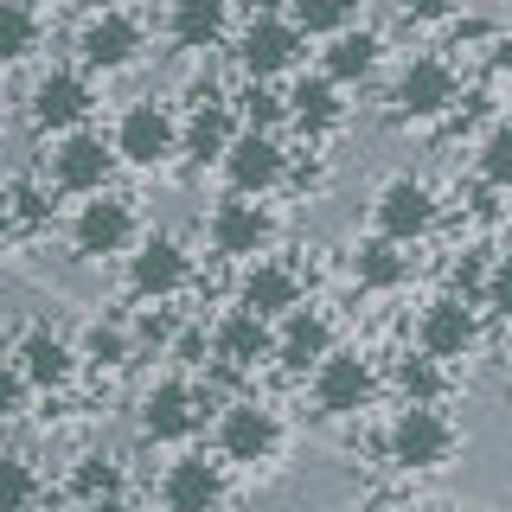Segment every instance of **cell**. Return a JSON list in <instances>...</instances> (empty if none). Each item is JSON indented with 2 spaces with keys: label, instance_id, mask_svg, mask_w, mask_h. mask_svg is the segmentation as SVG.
<instances>
[{
  "label": "cell",
  "instance_id": "cell-1",
  "mask_svg": "<svg viewBox=\"0 0 512 512\" xmlns=\"http://www.w3.org/2000/svg\"><path fill=\"white\" fill-rule=\"evenodd\" d=\"M455 448H461L455 416H448L442 404H416V397H404L397 416H391V429H384V455H391V468H404V474L448 468Z\"/></svg>",
  "mask_w": 512,
  "mask_h": 512
},
{
  "label": "cell",
  "instance_id": "cell-2",
  "mask_svg": "<svg viewBox=\"0 0 512 512\" xmlns=\"http://www.w3.org/2000/svg\"><path fill=\"white\" fill-rule=\"evenodd\" d=\"M122 154L116 141H103L96 128H64V135H45V186L71 192V199H90L116 180Z\"/></svg>",
  "mask_w": 512,
  "mask_h": 512
},
{
  "label": "cell",
  "instance_id": "cell-3",
  "mask_svg": "<svg viewBox=\"0 0 512 512\" xmlns=\"http://www.w3.org/2000/svg\"><path fill=\"white\" fill-rule=\"evenodd\" d=\"M212 448L224 455V468H263L282 448V416L263 397H231L212 423Z\"/></svg>",
  "mask_w": 512,
  "mask_h": 512
},
{
  "label": "cell",
  "instance_id": "cell-4",
  "mask_svg": "<svg viewBox=\"0 0 512 512\" xmlns=\"http://www.w3.org/2000/svg\"><path fill=\"white\" fill-rule=\"evenodd\" d=\"M205 244L224 263H250V256H263L276 244V218H269V205L256 192H224L212 205V218H205Z\"/></svg>",
  "mask_w": 512,
  "mask_h": 512
},
{
  "label": "cell",
  "instance_id": "cell-5",
  "mask_svg": "<svg viewBox=\"0 0 512 512\" xmlns=\"http://www.w3.org/2000/svg\"><path fill=\"white\" fill-rule=\"evenodd\" d=\"M109 141H116L122 167L154 173V167H167V160L180 154V116H173L167 103H154V96H141V103H128L116 116V135Z\"/></svg>",
  "mask_w": 512,
  "mask_h": 512
},
{
  "label": "cell",
  "instance_id": "cell-6",
  "mask_svg": "<svg viewBox=\"0 0 512 512\" xmlns=\"http://www.w3.org/2000/svg\"><path fill=\"white\" fill-rule=\"evenodd\" d=\"M96 109V84L84 64H52V71L32 84L26 96V122L39 128V135H64V128H84Z\"/></svg>",
  "mask_w": 512,
  "mask_h": 512
},
{
  "label": "cell",
  "instance_id": "cell-7",
  "mask_svg": "<svg viewBox=\"0 0 512 512\" xmlns=\"http://www.w3.org/2000/svg\"><path fill=\"white\" fill-rule=\"evenodd\" d=\"M455 96H461V77H455V64L436 58V52H423V58H410L404 71H397V84H391V116L397 122H436L455 109Z\"/></svg>",
  "mask_w": 512,
  "mask_h": 512
},
{
  "label": "cell",
  "instance_id": "cell-8",
  "mask_svg": "<svg viewBox=\"0 0 512 512\" xmlns=\"http://www.w3.org/2000/svg\"><path fill=\"white\" fill-rule=\"evenodd\" d=\"M192 288V250L173 231H148L128 250V295L135 301H173Z\"/></svg>",
  "mask_w": 512,
  "mask_h": 512
},
{
  "label": "cell",
  "instance_id": "cell-9",
  "mask_svg": "<svg viewBox=\"0 0 512 512\" xmlns=\"http://www.w3.org/2000/svg\"><path fill=\"white\" fill-rule=\"evenodd\" d=\"M141 244V218H135V199H122V192H90L84 205H77L71 218V250L77 256H122Z\"/></svg>",
  "mask_w": 512,
  "mask_h": 512
},
{
  "label": "cell",
  "instance_id": "cell-10",
  "mask_svg": "<svg viewBox=\"0 0 512 512\" xmlns=\"http://www.w3.org/2000/svg\"><path fill=\"white\" fill-rule=\"evenodd\" d=\"M301 52H308V32L276 7H263L244 32H237V71L244 77H288L301 64Z\"/></svg>",
  "mask_w": 512,
  "mask_h": 512
},
{
  "label": "cell",
  "instance_id": "cell-11",
  "mask_svg": "<svg viewBox=\"0 0 512 512\" xmlns=\"http://www.w3.org/2000/svg\"><path fill=\"white\" fill-rule=\"evenodd\" d=\"M480 314H487V308H480L474 295L448 288V295L423 301V314H416V346H423V352H436L442 365L468 359V352L480 346Z\"/></svg>",
  "mask_w": 512,
  "mask_h": 512
},
{
  "label": "cell",
  "instance_id": "cell-12",
  "mask_svg": "<svg viewBox=\"0 0 512 512\" xmlns=\"http://www.w3.org/2000/svg\"><path fill=\"white\" fill-rule=\"evenodd\" d=\"M212 359H218V372H231V378H250L256 365H269L276 359V320L269 314H256V308H224L212 320Z\"/></svg>",
  "mask_w": 512,
  "mask_h": 512
},
{
  "label": "cell",
  "instance_id": "cell-13",
  "mask_svg": "<svg viewBox=\"0 0 512 512\" xmlns=\"http://www.w3.org/2000/svg\"><path fill=\"white\" fill-rule=\"evenodd\" d=\"M205 429V391L180 372L154 378L148 397H141V436L148 442H192Z\"/></svg>",
  "mask_w": 512,
  "mask_h": 512
},
{
  "label": "cell",
  "instance_id": "cell-14",
  "mask_svg": "<svg viewBox=\"0 0 512 512\" xmlns=\"http://www.w3.org/2000/svg\"><path fill=\"white\" fill-rule=\"evenodd\" d=\"M308 397H314L320 416H359V410L378 397L372 359H365V352H340V346H333L327 359L308 372Z\"/></svg>",
  "mask_w": 512,
  "mask_h": 512
},
{
  "label": "cell",
  "instance_id": "cell-15",
  "mask_svg": "<svg viewBox=\"0 0 512 512\" xmlns=\"http://www.w3.org/2000/svg\"><path fill=\"white\" fill-rule=\"evenodd\" d=\"M436 218H442V205H436V192L416 180V173H391V180L372 192V231L397 237V244L429 237V231H436Z\"/></svg>",
  "mask_w": 512,
  "mask_h": 512
},
{
  "label": "cell",
  "instance_id": "cell-16",
  "mask_svg": "<svg viewBox=\"0 0 512 512\" xmlns=\"http://www.w3.org/2000/svg\"><path fill=\"white\" fill-rule=\"evenodd\" d=\"M141 52H148V32H141V20H135V13H122V7L90 13L84 32H77V58H84L90 77H116Z\"/></svg>",
  "mask_w": 512,
  "mask_h": 512
},
{
  "label": "cell",
  "instance_id": "cell-17",
  "mask_svg": "<svg viewBox=\"0 0 512 512\" xmlns=\"http://www.w3.org/2000/svg\"><path fill=\"white\" fill-rule=\"evenodd\" d=\"M218 173H224L231 192H256V199H269V192L288 180V154H282V141L269 135V128H237L231 148H224V160H218Z\"/></svg>",
  "mask_w": 512,
  "mask_h": 512
},
{
  "label": "cell",
  "instance_id": "cell-18",
  "mask_svg": "<svg viewBox=\"0 0 512 512\" xmlns=\"http://www.w3.org/2000/svg\"><path fill=\"white\" fill-rule=\"evenodd\" d=\"M154 500L173 506V512H205V506H224L231 500V480H224V455H180L167 461L154 480Z\"/></svg>",
  "mask_w": 512,
  "mask_h": 512
},
{
  "label": "cell",
  "instance_id": "cell-19",
  "mask_svg": "<svg viewBox=\"0 0 512 512\" xmlns=\"http://www.w3.org/2000/svg\"><path fill=\"white\" fill-rule=\"evenodd\" d=\"M13 359H20L32 391H64L77 378V365H84V352H77V340H64L58 327H26L13 340Z\"/></svg>",
  "mask_w": 512,
  "mask_h": 512
},
{
  "label": "cell",
  "instance_id": "cell-20",
  "mask_svg": "<svg viewBox=\"0 0 512 512\" xmlns=\"http://www.w3.org/2000/svg\"><path fill=\"white\" fill-rule=\"evenodd\" d=\"M333 346H340V340H333V320L320 314V308H308V301L276 320V365H282V372H295V378H308Z\"/></svg>",
  "mask_w": 512,
  "mask_h": 512
},
{
  "label": "cell",
  "instance_id": "cell-21",
  "mask_svg": "<svg viewBox=\"0 0 512 512\" xmlns=\"http://www.w3.org/2000/svg\"><path fill=\"white\" fill-rule=\"evenodd\" d=\"M237 128H244V122H237L231 96H199V103L180 116V154L192 160V167H218Z\"/></svg>",
  "mask_w": 512,
  "mask_h": 512
},
{
  "label": "cell",
  "instance_id": "cell-22",
  "mask_svg": "<svg viewBox=\"0 0 512 512\" xmlns=\"http://www.w3.org/2000/svg\"><path fill=\"white\" fill-rule=\"evenodd\" d=\"M346 122V96H340V77L327 71H301L295 84H288V128L295 135H333V128Z\"/></svg>",
  "mask_w": 512,
  "mask_h": 512
},
{
  "label": "cell",
  "instance_id": "cell-23",
  "mask_svg": "<svg viewBox=\"0 0 512 512\" xmlns=\"http://www.w3.org/2000/svg\"><path fill=\"white\" fill-rule=\"evenodd\" d=\"M237 301L269 320H282L288 308H301V269L282 263V256H250L244 282H237Z\"/></svg>",
  "mask_w": 512,
  "mask_h": 512
},
{
  "label": "cell",
  "instance_id": "cell-24",
  "mask_svg": "<svg viewBox=\"0 0 512 512\" xmlns=\"http://www.w3.org/2000/svg\"><path fill=\"white\" fill-rule=\"evenodd\" d=\"M410 269H416L410 244H397V237H384V231H372L359 250H352V282L372 288V295H391V288H404Z\"/></svg>",
  "mask_w": 512,
  "mask_h": 512
},
{
  "label": "cell",
  "instance_id": "cell-25",
  "mask_svg": "<svg viewBox=\"0 0 512 512\" xmlns=\"http://www.w3.org/2000/svg\"><path fill=\"white\" fill-rule=\"evenodd\" d=\"M231 32V0H173L167 7V39L180 52H212Z\"/></svg>",
  "mask_w": 512,
  "mask_h": 512
},
{
  "label": "cell",
  "instance_id": "cell-26",
  "mask_svg": "<svg viewBox=\"0 0 512 512\" xmlns=\"http://www.w3.org/2000/svg\"><path fill=\"white\" fill-rule=\"evenodd\" d=\"M378 64H384V32H372V26L333 32L327 52H320V71L340 77V84H365V77H378Z\"/></svg>",
  "mask_w": 512,
  "mask_h": 512
},
{
  "label": "cell",
  "instance_id": "cell-27",
  "mask_svg": "<svg viewBox=\"0 0 512 512\" xmlns=\"http://www.w3.org/2000/svg\"><path fill=\"white\" fill-rule=\"evenodd\" d=\"M64 493H71V500H128L135 487H128V474H122L116 455H84V461H71Z\"/></svg>",
  "mask_w": 512,
  "mask_h": 512
},
{
  "label": "cell",
  "instance_id": "cell-28",
  "mask_svg": "<svg viewBox=\"0 0 512 512\" xmlns=\"http://www.w3.org/2000/svg\"><path fill=\"white\" fill-rule=\"evenodd\" d=\"M391 384H397V397H416V404H442L448 397V365L436 359V352H404V359L391 365Z\"/></svg>",
  "mask_w": 512,
  "mask_h": 512
},
{
  "label": "cell",
  "instance_id": "cell-29",
  "mask_svg": "<svg viewBox=\"0 0 512 512\" xmlns=\"http://www.w3.org/2000/svg\"><path fill=\"white\" fill-rule=\"evenodd\" d=\"M231 109H237V122L244 128H288V96L269 90V77H244V84L231 90Z\"/></svg>",
  "mask_w": 512,
  "mask_h": 512
},
{
  "label": "cell",
  "instance_id": "cell-30",
  "mask_svg": "<svg viewBox=\"0 0 512 512\" xmlns=\"http://www.w3.org/2000/svg\"><path fill=\"white\" fill-rule=\"evenodd\" d=\"M39 13H32V0H0V64H26L39 52Z\"/></svg>",
  "mask_w": 512,
  "mask_h": 512
},
{
  "label": "cell",
  "instance_id": "cell-31",
  "mask_svg": "<svg viewBox=\"0 0 512 512\" xmlns=\"http://www.w3.org/2000/svg\"><path fill=\"white\" fill-rule=\"evenodd\" d=\"M288 20H295L308 39H333L359 20V0H288Z\"/></svg>",
  "mask_w": 512,
  "mask_h": 512
},
{
  "label": "cell",
  "instance_id": "cell-32",
  "mask_svg": "<svg viewBox=\"0 0 512 512\" xmlns=\"http://www.w3.org/2000/svg\"><path fill=\"white\" fill-rule=\"evenodd\" d=\"M77 352H84L96 372H122V365L135 359V340H128L116 320H90V327H84V340H77Z\"/></svg>",
  "mask_w": 512,
  "mask_h": 512
},
{
  "label": "cell",
  "instance_id": "cell-33",
  "mask_svg": "<svg viewBox=\"0 0 512 512\" xmlns=\"http://www.w3.org/2000/svg\"><path fill=\"white\" fill-rule=\"evenodd\" d=\"M474 167H480V186H493V192H512V122H493L487 135H480V154H474Z\"/></svg>",
  "mask_w": 512,
  "mask_h": 512
},
{
  "label": "cell",
  "instance_id": "cell-34",
  "mask_svg": "<svg viewBox=\"0 0 512 512\" xmlns=\"http://www.w3.org/2000/svg\"><path fill=\"white\" fill-rule=\"evenodd\" d=\"M45 500V474L26 455H0V512L13 506H39Z\"/></svg>",
  "mask_w": 512,
  "mask_h": 512
},
{
  "label": "cell",
  "instance_id": "cell-35",
  "mask_svg": "<svg viewBox=\"0 0 512 512\" xmlns=\"http://www.w3.org/2000/svg\"><path fill=\"white\" fill-rule=\"evenodd\" d=\"M7 205H13V218H20L26 231L52 218V192H45L39 180H7Z\"/></svg>",
  "mask_w": 512,
  "mask_h": 512
},
{
  "label": "cell",
  "instance_id": "cell-36",
  "mask_svg": "<svg viewBox=\"0 0 512 512\" xmlns=\"http://www.w3.org/2000/svg\"><path fill=\"white\" fill-rule=\"evenodd\" d=\"M480 308H487L493 320H512V256H493L487 288H480Z\"/></svg>",
  "mask_w": 512,
  "mask_h": 512
},
{
  "label": "cell",
  "instance_id": "cell-37",
  "mask_svg": "<svg viewBox=\"0 0 512 512\" xmlns=\"http://www.w3.org/2000/svg\"><path fill=\"white\" fill-rule=\"evenodd\" d=\"M26 391H32V384L20 372V359L7 352V359H0V423H13V416L26 410Z\"/></svg>",
  "mask_w": 512,
  "mask_h": 512
},
{
  "label": "cell",
  "instance_id": "cell-38",
  "mask_svg": "<svg viewBox=\"0 0 512 512\" xmlns=\"http://www.w3.org/2000/svg\"><path fill=\"white\" fill-rule=\"evenodd\" d=\"M487 269H493V256H487V250H468V256H461V269H455V288L480 301V288H487Z\"/></svg>",
  "mask_w": 512,
  "mask_h": 512
},
{
  "label": "cell",
  "instance_id": "cell-39",
  "mask_svg": "<svg viewBox=\"0 0 512 512\" xmlns=\"http://www.w3.org/2000/svg\"><path fill=\"white\" fill-rule=\"evenodd\" d=\"M397 7H404V20H448L442 0H397Z\"/></svg>",
  "mask_w": 512,
  "mask_h": 512
},
{
  "label": "cell",
  "instance_id": "cell-40",
  "mask_svg": "<svg viewBox=\"0 0 512 512\" xmlns=\"http://www.w3.org/2000/svg\"><path fill=\"white\" fill-rule=\"evenodd\" d=\"M13 231H20V218H13V205H7V186H0V244H7Z\"/></svg>",
  "mask_w": 512,
  "mask_h": 512
},
{
  "label": "cell",
  "instance_id": "cell-41",
  "mask_svg": "<svg viewBox=\"0 0 512 512\" xmlns=\"http://www.w3.org/2000/svg\"><path fill=\"white\" fill-rule=\"evenodd\" d=\"M493 64H500V71L512 64V39H500V52H493Z\"/></svg>",
  "mask_w": 512,
  "mask_h": 512
}]
</instances>
